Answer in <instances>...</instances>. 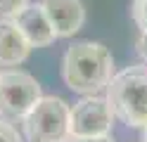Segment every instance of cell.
Masks as SVG:
<instances>
[{"instance_id":"obj_1","label":"cell","mask_w":147,"mask_h":142,"mask_svg":"<svg viewBox=\"0 0 147 142\" xmlns=\"http://www.w3.org/2000/svg\"><path fill=\"white\" fill-rule=\"evenodd\" d=\"M114 76V57L102 43L78 40L62 57V78L78 95H97L107 90Z\"/></svg>"},{"instance_id":"obj_2","label":"cell","mask_w":147,"mask_h":142,"mask_svg":"<svg viewBox=\"0 0 147 142\" xmlns=\"http://www.w3.org/2000/svg\"><path fill=\"white\" fill-rule=\"evenodd\" d=\"M107 100L126 126H147V64H135L112 76L107 85Z\"/></svg>"},{"instance_id":"obj_3","label":"cell","mask_w":147,"mask_h":142,"mask_svg":"<svg viewBox=\"0 0 147 142\" xmlns=\"http://www.w3.org/2000/svg\"><path fill=\"white\" fill-rule=\"evenodd\" d=\"M71 107L62 97H40L22 118L29 142H67Z\"/></svg>"},{"instance_id":"obj_4","label":"cell","mask_w":147,"mask_h":142,"mask_svg":"<svg viewBox=\"0 0 147 142\" xmlns=\"http://www.w3.org/2000/svg\"><path fill=\"white\" fill-rule=\"evenodd\" d=\"M40 97V83L31 73L22 69L0 71V118L22 121Z\"/></svg>"},{"instance_id":"obj_5","label":"cell","mask_w":147,"mask_h":142,"mask_svg":"<svg viewBox=\"0 0 147 142\" xmlns=\"http://www.w3.org/2000/svg\"><path fill=\"white\" fill-rule=\"evenodd\" d=\"M114 126V109L107 97L83 95L69 111V135L71 137H97L109 135Z\"/></svg>"},{"instance_id":"obj_6","label":"cell","mask_w":147,"mask_h":142,"mask_svg":"<svg viewBox=\"0 0 147 142\" xmlns=\"http://www.w3.org/2000/svg\"><path fill=\"white\" fill-rule=\"evenodd\" d=\"M57 38H69L81 31L86 22V7L81 0H40Z\"/></svg>"},{"instance_id":"obj_7","label":"cell","mask_w":147,"mask_h":142,"mask_svg":"<svg viewBox=\"0 0 147 142\" xmlns=\"http://www.w3.org/2000/svg\"><path fill=\"white\" fill-rule=\"evenodd\" d=\"M12 19L17 22V26L22 28V33L26 36V40L31 43V47H45V45L55 43V38H57V33H55V28L50 24L48 14H45V9L40 7V3L38 5L29 3Z\"/></svg>"},{"instance_id":"obj_8","label":"cell","mask_w":147,"mask_h":142,"mask_svg":"<svg viewBox=\"0 0 147 142\" xmlns=\"http://www.w3.org/2000/svg\"><path fill=\"white\" fill-rule=\"evenodd\" d=\"M31 52V43L26 40L22 28L12 17L0 19V66H17L26 62Z\"/></svg>"},{"instance_id":"obj_9","label":"cell","mask_w":147,"mask_h":142,"mask_svg":"<svg viewBox=\"0 0 147 142\" xmlns=\"http://www.w3.org/2000/svg\"><path fill=\"white\" fill-rule=\"evenodd\" d=\"M131 17H133V22L140 31H147V0H133Z\"/></svg>"},{"instance_id":"obj_10","label":"cell","mask_w":147,"mask_h":142,"mask_svg":"<svg viewBox=\"0 0 147 142\" xmlns=\"http://www.w3.org/2000/svg\"><path fill=\"white\" fill-rule=\"evenodd\" d=\"M0 142H24L19 130H17L7 118H0Z\"/></svg>"},{"instance_id":"obj_11","label":"cell","mask_w":147,"mask_h":142,"mask_svg":"<svg viewBox=\"0 0 147 142\" xmlns=\"http://www.w3.org/2000/svg\"><path fill=\"white\" fill-rule=\"evenodd\" d=\"M26 5H29V0H0V19L3 17H14Z\"/></svg>"},{"instance_id":"obj_12","label":"cell","mask_w":147,"mask_h":142,"mask_svg":"<svg viewBox=\"0 0 147 142\" xmlns=\"http://www.w3.org/2000/svg\"><path fill=\"white\" fill-rule=\"evenodd\" d=\"M67 142H114L109 135H97V137H67Z\"/></svg>"},{"instance_id":"obj_13","label":"cell","mask_w":147,"mask_h":142,"mask_svg":"<svg viewBox=\"0 0 147 142\" xmlns=\"http://www.w3.org/2000/svg\"><path fill=\"white\" fill-rule=\"evenodd\" d=\"M138 52H140V57L147 64V31H140V38H138Z\"/></svg>"},{"instance_id":"obj_14","label":"cell","mask_w":147,"mask_h":142,"mask_svg":"<svg viewBox=\"0 0 147 142\" xmlns=\"http://www.w3.org/2000/svg\"><path fill=\"white\" fill-rule=\"evenodd\" d=\"M142 140L147 142V126H142Z\"/></svg>"}]
</instances>
